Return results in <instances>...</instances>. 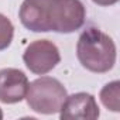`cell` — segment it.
Masks as SVG:
<instances>
[{"label":"cell","mask_w":120,"mask_h":120,"mask_svg":"<svg viewBox=\"0 0 120 120\" xmlns=\"http://www.w3.org/2000/svg\"><path fill=\"white\" fill-rule=\"evenodd\" d=\"M102 105L110 112H120V82L113 81L106 83L99 93Z\"/></svg>","instance_id":"8"},{"label":"cell","mask_w":120,"mask_h":120,"mask_svg":"<svg viewBox=\"0 0 120 120\" xmlns=\"http://www.w3.org/2000/svg\"><path fill=\"white\" fill-rule=\"evenodd\" d=\"M23 61L30 72L35 75H45L59 64L61 54L52 41L35 40L30 42L24 49Z\"/></svg>","instance_id":"4"},{"label":"cell","mask_w":120,"mask_h":120,"mask_svg":"<svg viewBox=\"0 0 120 120\" xmlns=\"http://www.w3.org/2000/svg\"><path fill=\"white\" fill-rule=\"evenodd\" d=\"M116 44L113 38L96 27L86 28L78 38V61L90 72H109L116 64Z\"/></svg>","instance_id":"1"},{"label":"cell","mask_w":120,"mask_h":120,"mask_svg":"<svg viewBox=\"0 0 120 120\" xmlns=\"http://www.w3.org/2000/svg\"><path fill=\"white\" fill-rule=\"evenodd\" d=\"M52 0H24L19 17L21 24L34 33H47V10Z\"/></svg>","instance_id":"7"},{"label":"cell","mask_w":120,"mask_h":120,"mask_svg":"<svg viewBox=\"0 0 120 120\" xmlns=\"http://www.w3.org/2000/svg\"><path fill=\"white\" fill-rule=\"evenodd\" d=\"M3 119V112H2V109H0V120Z\"/></svg>","instance_id":"11"},{"label":"cell","mask_w":120,"mask_h":120,"mask_svg":"<svg viewBox=\"0 0 120 120\" xmlns=\"http://www.w3.org/2000/svg\"><path fill=\"white\" fill-rule=\"evenodd\" d=\"M99 114L100 110L95 96L86 92L67 96L59 110V117L62 120H95Z\"/></svg>","instance_id":"5"},{"label":"cell","mask_w":120,"mask_h":120,"mask_svg":"<svg viewBox=\"0 0 120 120\" xmlns=\"http://www.w3.org/2000/svg\"><path fill=\"white\" fill-rule=\"evenodd\" d=\"M86 9L81 0H52L47 10V28L69 34L85 24Z\"/></svg>","instance_id":"3"},{"label":"cell","mask_w":120,"mask_h":120,"mask_svg":"<svg viewBox=\"0 0 120 120\" xmlns=\"http://www.w3.org/2000/svg\"><path fill=\"white\" fill-rule=\"evenodd\" d=\"M67 96L65 86L58 79L41 76L28 83L24 99L31 110L40 114H55L59 113Z\"/></svg>","instance_id":"2"},{"label":"cell","mask_w":120,"mask_h":120,"mask_svg":"<svg viewBox=\"0 0 120 120\" xmlns=\"http://www.w3.org/2000/svg\"><path fill=\"white\" fill-rule=\"evenodd\" d=\"M92 2L98 6H113L116 4L119 0H92Z\"/></svg>","instance_id":"10"},{"label":"cell","mask_w":120,"mask_h":120,"mask_svg":"<svg viewBox=\"0 0 120 120\" xmlns=\"http://www.w3.org/2000/svg\"><path fill=\"white\" fill-rule=\"evenodd\" d=\"M14 35V27L13 23L0 13V51H3L10 47Z\"/></svg>","instance_id":"9"},{"label":"cell","mask_w":120,"mask_h":120,"mask_svg":"<svg viewBox=\"0 0 120 120\" xmlns=\"http://www.w3.org/2000/svg\"><path fill=\"white\" fill-rule=\"evenodd\" d=\"M27 75L16 68L0 69V102L14 105L26 98L28 89Z\"/></svg>","instance_id":"6"}]
</instances>
